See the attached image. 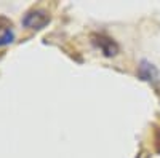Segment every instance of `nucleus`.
<instances>
[{"instance_id": "7ed1b4c3", "label": "nucleus", "mask_w": 160, "mask_h": 158, "mask_svg": "<svg viewBox=\"0 0 160 158\" xmlns=\"http://www.w3.org/2000/svg\"><path fill=\"white\" fill-rule=\"evenodd\" d=\"M138 75H139V78H142V80H146V82H155L157 77H158V70L151 62L141 61L139 69H138Z\"/></svg>"}, {"instance_id": "20e7f679", "label": "nucleus", "mask_w": 160, "mask_h": 158, "mask_svg": "<svg viewBox=\"0 0 160 158\" xmlns=\"http://www.w3.org/2000/svg\"><path fill=\"white\" fill-rule=\"evenodd\" d=\"M13 40H15V34H13L11 29L2 32V35H0V46H5V45H10Z\"/></svg>"}, {"instance_id": "39448f33", "label": "nucleus", "mask_w": 160, "mask_h": 158, "mask_svg": "<svg viewBox=\"0 0 160 158\" xmlns=\"http://www.w3.org/2000/svg\"><path fill=\"white\" fill-rule=\"evenodd\" d=\"M155 149H157V152L160 153V129L155 133Z\"/></svg>"}, {"instance_id": "f03ea898", "label": "nucleus", "mask_w": 160, "mask_h": 158, "mask_svg": "<svg viewBox=\"0 0 160 158\" xmlns=\"http://www.w3.org/2000/svg\"><path fill=\"white\" fill-rule=\"evenodd\" d=\"M91 43L95 45L96 48H99L102 51L104 56L112 58L118 53V45L109 37H104V35H98V34H93L91 35Z\"/></svg>"}, {"instance_id": "f257e3e1", "label": "nucleus", "mask_w": 160, "mask_h": 158, "mask_svg": "<svg viewBox=\"0 0 160 158\" xmlns=\"http://www.w3.org/2000/svg\"><path fill=\"white\" fill-rule=\"evenodd\" d=\"M50 16L45 10H32L29 13H26L24 18H22V26L26 27H31V29H42L48 24Z\"/></svg>"}]
</instances>
